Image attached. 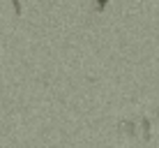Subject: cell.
I'll use <instances>...</instances> for the list:
<instances>
[{"mask_svg":"<svg viewBox=\"0 0 159 148\" xmlns=\"http://www.w3.org/2000/svg\"><path fill=\"white\" fill-rule=\"evenodd\" d=\"M106 5H108V0H97V12H104V9H106Z\"/></svg>","mask_w":159,"mask_h":148,"instance_id":"cell-1","label":"cell"},{"mask_svg":"<svg viewBox=\"0 0 159 148\" xmlns=\"http://www.w3.org/2000/svg\"><path fill=\"white\" fill-rule=\"evenodd\" d=\"M143 127H145V139H150V118H143Z\"/></svg>","mask_w":159,"mask_h":148,"instance_id":"cell-2","label":"cell"},{"mask_svg":"<svg viewBox=\"0 0 159 148\" xmlns=\"http://www.w3.org/2000/svg\"><path fill=\"white\" fill-rule=\"evenodd\" d=\"M12 5H14V14L21 16V0H12Z\"/></svg>","mask_w":159,"mask_h":148,"instance_id":"cell-3","label":"cell"},{"mask_svg":"<svg viewBox=\"0 0 159 148\" xmlns=\"http://www.w3.org/2000/svg\"><path fill=\"white\" fill-rule=\"evenodd\" d=\"M122 127H127V132L134 134V123H122Z\"/></svg>","mask_w":159,"mask_h":148,"instance_id":"cell-4","label":"cell"}]
</instances>
